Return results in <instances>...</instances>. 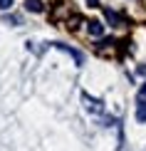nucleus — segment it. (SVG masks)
I'll return each mask as SVG.
<instances>
[{"label": "nucleus", "instance_id": "obj_5", "mask_svg": "<svg viewBox=\"0 0 146 151\" xmlns=\"http://www.w3.org/2000/svg\"><path fill=\"white\" fill-rule=\"evenodd\" d=\"M136 122H146V104H139V109H136Z\"/></svg>", "mask_w": 146, "mask_h": 151}, {"label": "nucleus", "instance_id": "obj_2", "mask_svg": "<svg viewBox=\"0 0 146 151\" xmlns=\"http://www.w3.org/2000/svg\"><path fill=\"white\" fill-rule=\"evenodd\" d=\"M52 47L62 50V52H67V55H72L77 65H82V62H84V57H82V52H77V50H74V47H69V45H62V42H52Z\"/></svg>", "mask_w": 146, "mask_h": 151}, {"label": "nucleus", "instance_id": "obj_6", "mask_svg": "<svg viewBox=\"0 0 146 151\" xmlns=\"http://www.w3.org/2000/svg\"><path fill=\"white\" fill-rule=\"evenodd\" d=\"M104 15H106V20H109V22H114V25L119 22V15H117V12H111V10H104Z\"/></svg>", "mask_w": 146, "mask_h": 151}, {"label": "nucleus", "instance_id": "obj_1", "mask_svg": "<svg viewBox=\"0 0 146 151\" xmlns=\"http://www.w3.org/2000/svg\"><path fill=\"white\" fill-rule=\"evenodd\" d=\"M82 102H84V109H87V111H92V114H101V111H104V104H101V99H94V97H89L87 92H82Z\"/></svg>", "mask_w": 146, "mask_h": 151}, {"label": "nucleus", "instance_id": "obj_3", "mask_svg": "<svg viewBox=\"0 0 146 151\" xmlns=\"http://www.w3.org/2000/svg\"><path fill=\"white\" fill-rule=\"evenodd\" d=\"M87 30H89L92 37H101V35H104V25H101V20H89Z\"/></svg>", "mask_w": 146, "mask_h": 151}, {"label": "nucleus", "instance_id": "obj_8", "mask_svg": "<svg viewBox=\"0 0 146 151\" xmlns=\"http://www.w3.org/2000/svg\"><path fill=\"white\" fill-rule=\"evenodd\" d=\"M15 0H0V10H10Z\"/></svg>", "mask_w": 146, "mask_h": 151}, {"label": "nucleus", "instance_id": "obj_9", "mask_svg": "<svg viewBox=\"0 0 146 151\" xmlns=\"http://www.w3.org/2000/svg\"><path fill=\"white\" fill-rule=\"evenodd\" d=\"M89 3V8H99V0H87Z\"/></svg>", "mask_w": 146, "mask_h": 151}, {"label": "nucleus", "instance_id": "obj_7", "mask_svg": "<svg viewBox=\"0 0 146 151\" xmlns=\"http://www.w3.org/2000/svg\"><path fill=\"white\" fill-rule=\"evenodd\" d=\"M139 104H146V84L139 89Z\"/></svg>", "mask_w": 146, "mask_h": 151}, {"label": "nucleus", "instance_id": "obj_4", "mask_svg": "<svg viewBox=\"0 0 146 151\" xmlns=\"http://www.w3.org/2000/svg\"><path fill=\"white\" fill-rule=\"evenodd\" d=\"M25 8H27L30 12H42L45 5H42V0H25Z\"/></svg>", "mask_w": 146, "mask_h": 151}]
</instances>
